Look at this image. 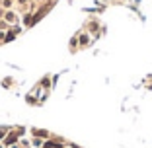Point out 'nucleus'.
<instances>
[{"mask_svg": "<svg viewBox=\"0 0 152 148\" xmlns=\"http://www.w3.org/2000/svg\"><path fill=\"white\" fill-rule=\"evenodd\" d=\"M6 20H8L10 23H16V22H18V16H16V14H12V12H8V14H6Z\"/></svg>", "mask_w": 152, "mask_h": 148, "instance_id": "f257e3e1", "label": "nucleus"}, {"mask_svg": "<svg viewBox=\"0 0 152 148\" xmlns=\"http://www.w3.org/2000/svg\"><path fill=\"white\" fill-rule=\"evenodd\" d=\"M16 142H18V136L16 135H10L8 139H6V144H16Z\"/></svg>", "mask_w": 152, "mask_h": 148, "instance_id": "f03ea898", "label": "nucleus"}, {"mask_svg": "<svg viewBox=\"0 0 152 148\" xmlns=\"http://www.w3.org/2000/svg\"><path fill=\"white\" fill-rule=\"evenodd\" d=\"M45 148H63L58 142H45Z\"/></svg>", "mask_w": 152, "mask_h": 148, "instance_id": "7ed1b4c3", "label": "nucleus"}, {"mask_svg": "<svg viewBox=\"0 0 152 148\" xmlns=\"http://www.w3.org/2000/svg\"><path fill=\"white\" fill-rule=\"evenodd\" d=\"M41 144H43V142H41V139H33V146H41Z\"/></svg>", "mask_w": 152, "mask_h": 148, "instance_id": "20e7f679", "label": "nucleus"}, {"mask_svg": "<svg viewBox=\"0 0 152 148\" xmlns=\"http://www.w3.org/2000/svg\"><path fill=\"white\" fill-rule=\"evenodd\" d=\"M4 133H6L4 129H0V139H2V136H4Z\"/></svg>", "mask_w": 152, "mask_h": 148, "instance_id": "39448f33", "label": "nucleus"}, {"mask_svg": "<svg viewBox=\"0 0 152 148\" xmlns=\"http://www.w3.org/2000/svg\"><path fill=\"white\" fill-rule=\"evenodd\" d=\"M72 148H78V146H72Z\"/></svg>", "mask_w": 152, "mask_h": 148, "instance_id": "423d86ee", "label": "nucleus"}, {"mask_svg": "<svg viewBox=\"0 0 152 148\" xmlns=\"http://www.w3.org/2000/svg\"><path fill=\"white\" fill-rule=\"evenodd\" d=\"M0 148H2V146H0Z\"/></svg>", "mask_w": 152, "mask_h": 148, "instance_id": "0eeeda50", "label": "nucleus"}]
</instances>
